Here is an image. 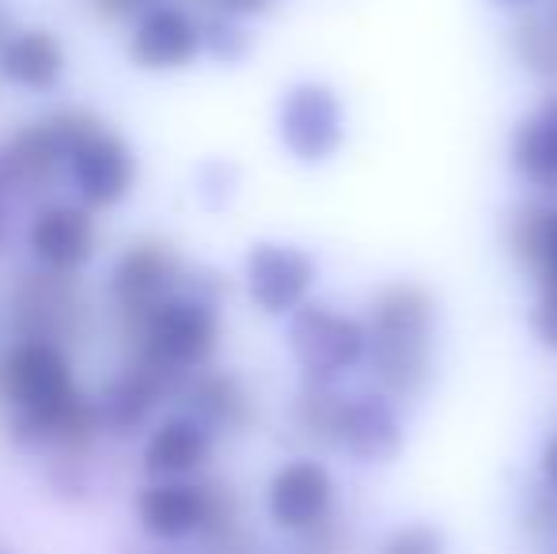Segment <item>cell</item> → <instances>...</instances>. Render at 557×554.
Masks as SVG:
<instances>
[{
  "mask_svg": "<svg viewBox=\"0 0 557 554\" xmlns=\"http://www.w3.org/2000/svg\"><path fill=\"white\" fill-rule=\"evenodd\" d=\"M304 551L308 554H345V532L334 520H323L319 528H311L304 535Z\"/></svg>",
  "mask_w": 557,
  "mask_h": 554,
  "instance_id": "26",
  "label": "cell"
},
{
  "mask_svg": "<svg viewBox=\"0 0 557 554\" xmlns=\"http://www.w3.org/2000/svg\"><path fill=\"white\" fill-rule=\"evenodd\" d=\"M206 50L201 23L183 4H160L137 12V23L129 30V61L145 73H178L198 61Z\"/></svg>",
  "mask_w": 557,
  "mask_h": 554,
  "instance_id": "9",
  "label": "cell"
},
{
  "mask_svg": "<svg viewBox=\"0 0 557 554\" xmlns=\"http://www.w3.org/2000/svg\"><path fill=\"white\" fill-rule=\"evenodd\" d=\"M497 4H505V8H520V4H535V0H497Z\"/></svg>",
  "mask_w": 557,
  "mask_h": 554,
  "instance_id": "32",
  "label": "cell"
},
{
  "mask_svg": "<svg viewBox=\"0 0 557 554\" xmlns=\"http://www.w3.org/2000/svg\"><path fill=\"white\" fill-rule=\"evenodd\" d=\"M12 35V30H8V20H4V8H0V42H4V38Z\"/></svg>",
  "mask_w": 557,
  "mask_h": 554,
  "instance_id": "31",
  "label": "cell"
},
{
  "mask_svg": "<svg viewBox=\"0 0 557 554\" xmlns=\"http://www.w3.org/2000/svg\"><path fill=\"white\" fill-rule=\"evenodd\" d=\"M235 190H239V171H235L232 163L213 160V163H206V168H201L198 198L206 201L209 209H224L227 201L235 198Z\"/></svg>",
  "mask_w": 557,
  "mask_h": 554,
  "instance_id": "24",
  "label": "cell"
},
{
  "mask_svg": "<svg viewBox=\"0 0 557 554\" xmlns=\"http://www.w3.org/2000/svg\"><path fill=\"white\" fill-rule=\"evenodd\" d=\"M216 487H198L190 479H152L140 487L133 513H137L140 532L160 543H183L190 535L206 532L213 520Z\"/></svg>",
  "mask_w": 557,
  "mask_h": 554,
  "instance_id": "10",
  "label": "cell"
},
{
  "mask_svg": "<svg viewBox=\"0 0 557 554\" xmlns=\"http://www.w3.org/2000/svg\"><path fill=\"white\" fill-rule=\"evenodd\" d=\"M334 475L311 456L288 459L265 482V517L273 528L308 535L334 513Z\"/></svg>",
  "mask_w": 557,
  "mask_h": 554,
  "instance_id": "7",
  "label": "cell"
},
{
  "mask_svg": "<svg viewBox=\"0 0 557 554\" xmlns=\"http://www.w3.org/2000/svg\"><path fill=\"white\" fill-rule=\"evenodd\" d=\"M550 20L557 23V0H554V4H550Z\"/></svg>",
  "mask_w": 557,
  "mask_h": 554,
  "instance_id": "33",
  "label": "cell"
},
{
  "mask_svg": "<svg viewBox=\"0 0 557 554\" xmlns=\"http://www.w3.org/2000/svg\"><path fill=\"white\" fill-rule=\"evenodd\" d=\"M512 171L539 194L557 198V96H546L520 119L508 145Z\"/></svg>",
  "mask_w": 557,
  "mask_h": 554,
  "instance_id": "17",
  "label": "cell"
},
{
  "mask_svg": "<svg viewBox=\"0 0 557 554\" xmlns=\"http://www.w3.org/2000/svg\"><path fill=\"white\" fill-rule=\"evenodd\" d=\"M201 38H206V53L213 61H221V65H235V61H243L250 53V35L239 27L235 15H209L201 23Z\"/></svg>",
  "mask_w": 557,
  "mask_h": 554,
  "instance_id": "22",
  "label": "cell"
},
{
  "mask_svg": "<svg viewBox=\"0 0 557 554\" xmlns=\"http://www.w3.org/2000/svg\"><path fill=\"white\" fill-rule=\"evenodd\" d=\"M27 247H30V259L38 262V270L73 278L96 255V221H91V209L69 206V201L38 209L35 221L27 224Z\"/></svg>",
  "mask_w": 557,
  "mask_h": 554,
  "instance_id": "12",
  "label": "cell"
},
{
  "mask_svg": "<svg viewBox=\"0 0 557 554\" xmlns=\"http://www.w3.org/2000/svg\"><path fill=\"white\" fill-rule=\"evenodd\" d=\"M168 387H171L168 377H160V372L148 369V365H133L122 377L107 380V387L96 395L99 426L117 436L137 433V429H145L148 421H152L156 407H160L163 395H168Z\"/></svg>",
  "mask_w": 557,
  "mask_h": 554,
  "instance_id": "16",
  "label": "cell"
},
{
  "mask_svg": "<svg viewBox=\"0 0 557 554\" xmlns=\"http://www.w3.org/2000/svg\"><path fill=\"white\" fill-rule=\"evenodd\" d=\"M216 12L235 15V20H255V15H265L277 0H209Z\"/></svg>",
  "mask_w": 557,
  "mask_h": 554,
  "instance_id": "27",
  "label": "cell"
},
{
  "mask_svg": "<svg viewBox=\"0 0 557 554\" xmlns=\"http://www.w3.org/2000/svg\"><path fill=\"white\" fill-rule=\"evenodd\" d=\"M345 395H337L331 384H304V392L293 403V426L300 436L326 448H337V429H342Z\"/></svg>",
  "mask_w": 557,
  "mask_h": 554,
  "instance_id": "21",
  "label": "cell"
},
{
  "mask_svg": "<svg viewBox=\"0 0 557 554\" xmlns=\"http://www.w3.org/2000/svg\"><path fill=\"white\" fill-rule=\"evenodd\" d=\"M319 281V262L304 247L262 239L243 259V285L258 311L265 316H293L308 304Z\"/></svg>",
  "mask_w": 557,
  "mask_h": 554,
  "instance_id": "6",
  "label": "cell"
},
{
  "mask_svg": "<svg viewBox=\"0 0 557 554\" xmlns=\"http://www.w3.org/2000/svg\"><path fill=\"white\" fill-rule=\"evenodd\" d=\"M539 479H543L546 494L557 497V429L543 441V452H539Z\"/></svg>",
  "mask_w": 557,
  "mask_h": 554,
  "instance_id": "28",
  "label": "cell"
},
{
  "mask_svg": "<svg viewBox=\"0 0 557 554\" xmlns=\"http://www.w3.org/2000/svg\"><path fill=\"white\" fill-rule=\"evenodd\" d=\"M137 338L140 349H145L140 365L168 377L171 384L201 372L221 346L216 293H209L206 285L171 293L137 323Z\"/></svg>",
  "mask_w": 557,
  "mask_h": 554,
  "instance_id": "2",
  "label": "cell"
},
{
  "mask_svg": "<svg viewBox=\"0 0 557 554\" xmlns=\"http://www.w3.org/2000/svg\"><path fill=\"white\" fill-rule=\"evenodd\" d=\"M96 130H103V122H99L96 114L76 111V107H61V111L15 130V134L0 145V152H4L8 168H12L15 186H38V183H46L61 163H69V156L96 134Z\"/></svg>",
  "mask_w": 557,
  "mask_h": 554,
  "instance_id": "4",
  "label": "cell"
},
{
  "mask_svg": "<svg viewBox=\"0 0 557 554\" xmlns=\"http://www.w3.org/2000/svg\"><path fill=\"white\" fill-rule=\"evenodd\" d=\"M186 415L206 421L209 429H239L250 421V395L227 372H194V380L183 387Z\"/></svg>",
  "mask_w": 557,
  "mask_h": 554,
  "instance_id": "19",
  "label": "cell"
},
{
  "mask_svg": "<svg viewBox=\"0 0 557 554\" xmlns=\"http://www.w3.org/2000/svg\"><path fill=\"white\" fill-rule=\"evenodd\" d=\"M380 554H447L444 551V535L433 525H403L383 540Z\"/></svg>",
  "mask_w": 557,
  "mask_h": 554,
  "instance_id": "23",
  "label": "cell"
},
{
  "mask_svg": "<svg viewBox=\"0 0 557 554\" xmlns=\"http://www.w3.org/2000/svg\"><path fill=\"white\" fill-rule=\"evenodd\" d=\"M178 255L168 244H156V239H140L129 251H122V259L111 270V296L122 308L125 319L140 323L148 311L160 300H168L171 293H178Z\"/></svg>",
  "mask_w": 557,
  "mask_h": 554,
  "instance_id": "11",
  "label": "cell"
},
{
  "mask_svg": "<svg viewBox=\"0 0 557 554\" xmlns=\"http://www.w3.org/2000/svg\"><path fill=\"white\" fill-rule=\"evenodd\" d=\"M436 296L418 281L383 285L368 304V369L391 399H413L433 377Z\"/></svg>",
  "mask_w": 557,
  "mask_h": 554,
  "instance_id": "1",
  "label": "cell"
},
{
  "mask_svg": "<svg viewBox=\"0 0 557 554\" xmlns=\"http://www.w3.org/2000/svg\"><path fill=\"white\" fill-rule=\"evenodd\" d=\"M337 448L349 452L357 464H391L403 452V418L387 392L345 395Z\"/></svg>",
  "mask_w": 557,
  "mask_h": 554,
  "instance_id": "13",
  "label": "cell"
},
{
  "mask_svg": "<svg viewBox=\"0 0 557 554\" xmlns=\"http://www.w3.org/2000/svg\"><path fill=\"white\" fill-rule=\"evenodd\" d=\"M508 251L543 293L557 296V201L516 209L508 221Z\"/></svg>",
  "mask_w": 557,
  "mask_h": 554,
  "instance_id": "18",
  "label": "cell"
},
{
  "mask_svg": "<svg viewBox=\"0 0 557 554\" xmlns=\"http://www.w3.org/2000/svg\"><path fill=\"white\" fill-rule=\"evenodd\" d=\"M65 46L50 27H20L0 42V81L23 91H53L65 76Z\"/></svg>",
  "mask_w": 557,
  "mask_h": 554,
  "instance_id": "15",
  "label": "cell"
},
{
  "mask_svg": "<svg viewBox=\"0 0 557 554\" xmlns=\"http://www.w3.org/2000/svg\"><path fill=\"white\" fill-rule=\"evenodd\" d=\"M277 137L300 163H326L345 145V107L331 84L304 81L277 107Z\"/></svg>",
  "mask_w": 557,
  "mask_h": 554,
  "instance_id": "5",
  "label": "cell"
},
{
  "mask_svg": "<svg viewBox=\"0 0 557 554\" xmlns=\"http://www.w3.org/2000/svg\"><path fill=\"white\" fill-rule=\"evenodd\" d=\"M531 327H535L539 342L557 349V296L554 293H539V304L531 311Z\"/></svg>",
  "mask_w": 557,
  "mask_h": 554,
  "instance_id": "25",
  "label": "cell"
},
{
  "mask_svg": "<svg viewBox=\"0 0 557 554\" xmlns=\"http://www.w3.org/2000/svg\"><path fill=\"white\" fill-rule=\"evenodd\" d=\"M288 346L308 384H334L368 361V323L331 304H304L288 323Z\"/></svg>",
  "mask_w": 557,
  "mask_h": 554,
  "instance_id": "3",
  "label": "cell"
},
{
  "mask_svg": "<svg viewBox=\"0 0 557 554\" xmlns=\"http://www.w3.org/2000/svg\"><path fill=\"white\" fill-rule=\"evenodd\" d=\"M209 456H213V429L194 415H175L163 418L148 433L140 467L152 479H190L194 471L209 464Z\"/></svg>",
  "mask_w": 557,
  "mask_h": 554,
  "instance_id": "14",
  "label": "cell"
},
{
  "mask_svg": "<svg viewBox=\"0 0 557 554\" xmlns=\"http://www.w3.org/2000/svg\"><path fill=\"white\" fill-rule=\"evenodd\" d=\"M69 183H73L81 206L88 209H114L137 186V152L122 134L96 130L65 163Z\"/></svg>",
  "mask_w": 557,
  "mask_h": 554,
  "instance_id": "8",
  "label": "cell"
},
{
  "mask_svg": "<svg viewBox=\"0 0 557 554\" xmlns=\"http://www.w3.org/2000/svg\"><path fill=\"white\" fill-rule=\"evenodd\" d=\"M160 4V0H99L107 15H129V12H145V8Z\"/></svg>",
  "mask_w": 557,
  "mask_h": 554,
  "instance_id": "30",
  "label": "cell"
},
{
  "mask_svg": "<svg viewBox=\"0 0 557 554\" xmlns=\"http://www.w3.org/2000/svg\"><path fill=\"white\" fill-rule=\"evenodd\" d=\"M12 190H20V186H15L12 168H8L4 152H0V247H4V239H8V194Z\"/></svg>",
  "mask_w": 557,
  "mask_h": 554,
  "instance_id": "29",
  "label": "cell"
},
{
  "mask_svg": "<svg viewBox=\"0 0 557 554\" xmlns=\"http://www.w3.org/2000/svg\"><path fill=\"white\" fill-rule=\"evenodd\" d=\"M512 53L531 76L546 84H557V23L550 15H523L508 30Z\"/></svg>",
  "mask_w": 557,
  "mask_h": 554,
  "instance_id": "20",
  "label": "cell"
}]
</instances>
